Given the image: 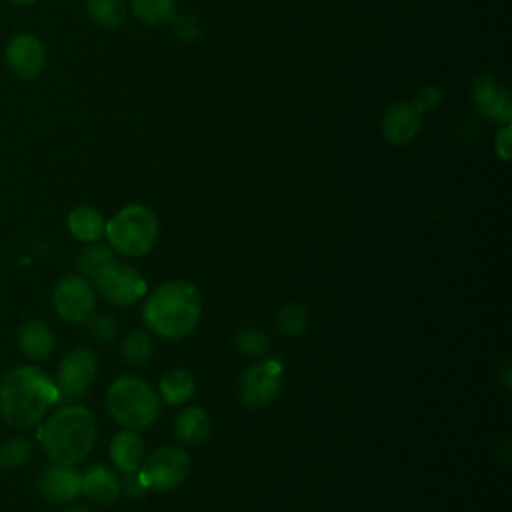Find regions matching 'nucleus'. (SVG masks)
Segmentation results:
<instances>
[{"label": "nucleus", "mask_w": 512, "mask_h": 512, "mask_svg": "<svg viewBox=\"0 0 512 512\" xmlns=\"http://www.w3.org/2000/svg\"><path fill=\"white\" fill-rule=\"evenodd\" d=\"M56 400L54 380L38 366H16L0 378V414L14 428H34Z\"/></svg>", "instance_id": "nucleus-1"}, {"label": "nucleus", "mask_w": 512, "mask_h": 512, "mask_svg": "<svg viewBox=\"0 0 512 512\" xmlns=\"http://www.w3.org/2000/svg\"><path fill=\"white\" fill-rule=\"evenodd\" d=\"M200 312L202 298L198 288L186 280H172L148 296L142 318L152 332L168 340H178L196 328Z\"/></svg>", "instance_id": "nucleus-2"}, {"label": "nucleus", "mask_w": 512, "mask_h": 512, "mask_svg": "<svg viewBox=\"0 0 512 512\" xmlns=\"http://www.w3.org/2000/svg\"><path fill=\"white\" fill-rule=\"evenodd\" d=\"M96 440V422L88 408L66 404L42 426L40 442L44 454L60 466L80 464Z\"/></svg>", "instance_id": "nucleus-3"}, {"label": "nucleus", "mask_w": 512, "mask_h": 512, "mask_svg": "<svg viewBox=\"0 0 512 512\" xmlns=\"http://www.w3.org/2000/svg\"><path fill=\"white\" fill-rule=\"evenodd\" d=\"M110 416L126 430H142L154 424L160 412L158 394L140 378L122 374L106 394Z\"/></svg>", "instance_id": "nucleus-4"}, {"label": "nucleus", "mask_w": 512, "mask_h": 512, "mask_svg": "<svg viewBox=\"0 0 512 512\" xmlns=\"http://www.w3.org/2000/svg\"><path fill=\"white\" fill-rule=\"evenodd\" d=\"M110 246L124 256H144L158 238V220L144 204H128L120 208L104 228Z\"/></svg>", "instance_id": "nucleus-5"}, {"label": "nucleus", "mask_w": 512, "mask_h": 512, "mask_svg": "<svg viewBox=\"0 0 512 512\" xmlns=\"http://www.w3.org/2000/svg\"><path fill=\"white\" fill-rule=\"evenodd\" d=\"M190 464V456L184 448L162 446L146 458L138 478L144 488L168 492L184 482V478L190 472Z\"/></svg>", "instance_id": "nucleus-6"}, {"label": "nucleus", "mask_w": 512, "mask_h": 512, "mask_svg": "<svg viewBox=\"0 0 512 512\" xmlns=\"http://www.w3.org/2000/svg\"><path fill=\"white\" fill-rule=\"evenodd\" d=\"M94 282L100 294L116 306H130L146 294V282L140 272L134 266L116 260L102 266L96 272Z\"/></svg>", "instance_id": "nucleus-7"}, {"label": "nucleus", "mask_w": 512, "mask_h": 512, "mask_svg": "<svg viewBox=\"0 0 512 512\" xmlns=\"http://www.w3.org/2000/svg\"><path fill=\"white\" fill-rule=\"evenodd\" d=\"M282 364L268 358L252 364L240 378V400L244 406L258 410L276 400L282 390Z\"/></svg>", "instance_id": "nucleus-8"}, {"label": "nucleus", "mask_w": 512, "mask_h": 512, "mask_svg": "<svg viewBox=\"0 0 512 512\" xmlns=\"http://www.w3.org/2000/svg\"><path fill=\"white\" fill-rule=\"evenodd\" d=\"M52 304L62 320L78 324L94 314L96 294L92 284L84 276L70 274L58 280V284L54 286Z\"/></svg>", "instance_id": "nucleus-9"}, {"label": "nucleus", "mask_w": 512, "mask_h": 512, "mask_svg": "<svg viewBox=\"0 0 512 512\" xmlns=\"http://www.w3.org/2000/svg\"><path fill=\"white\" fill-rule=\"evenodd\" d=\"M98 372V358L96 354L86 348L78 346L70 350L58 364L56 370V388L58 394L64 398H78L82 396L94 382Z\"/></svg>", "instance_id": "nucleus-10"}, {"label": "nucleus", "mask_w": 512, "mask_h": 512, "mask_svg": "<svg viewBox=\"0 0 512 512\" xmlns=\"http://www.w3.org/2000/svg\"><path fill=\"white\" fill-rule=\"evenodd\" d=\"M4 60L14 76L20 80H34L44 72L48 54L42 40L34 34H16L6 44Z\"/></svg>", "instance_id": "nucleus-11"}, {"label": "nucleus", "mask_w": 512, "mask_h": 512, "mask_svg": "<svg viewBox=\"0 0 512 512\" xmlns=\"http://www.w3.org/2000/svg\"><path fill=\"white\" fill-rule=\"evenodd\" d=\"M38 490L52 504H70L82 494L80 472L74 466H48L38 476Z\"/></svg>", "instance_id": "nucleus-12"}, {"label": "nucleus", "mask_w": 512, "mask_h": 512, "mask_svg": "<svg viewBox=\"0 0 512 512\" xmlns=\"http://www.w3.org/2000/svg\"><path fill=\"white\" fill-rule=\"evenodd\" d=\"M422 126V112L414 102H398L382 118V134L392 146L410 144Z\"/></svg>", "instance_id": "nucleus-13"}, {"label": "nucleus", "mask_w": 512, "mask_h": 512, "mask_svg": "<svg viewBox=\"0 0 512 512\" xmlns=\"http://www.w3.org/2000/svg\"><path fill=\"white\" fill-rule=\"evenodd\" d=\"M474 106L490 120L508 124L512 118V102L508 92L496 82L494 76H478L472 86Z\"/></svg>", "instance_id": "nucleus-14"}, {"label": "nucleus", "mask_w": 512, "mask_h": 512, "mask_svg": "<svg viewBox=\"0 0 512 512\" xmlns=\"http://www.w3.org/2000/svg\"><path fill=\"white\" fill-rule=\"evenodd\" d=\"M120 480L106 464H92L80 474V490L94 504L106 506L120 496Z\"/></svg>", "instance_id": "nucleus-15"}, {"label": "nucleus", "mask_w": 512, "mask_h": 512, "mask_svg": "<svg viewBox=\"0 0 512 512\" xmlns=\"http://www.w3.org/2000/svg\"><path fill=\"white\" fill-rule=\"evenodd\" d=\"M18 348L30 360H46L54 352L56 336L52 328L42 320H26L20 324L18 334Z\"/></svg>", "instance_id": "nucleus-16"}, {"label": "nucleus", "mask_w": 512, "mask_h": 512, "mask_svg": "<svg viewBox=\"0 0 512 512\" xmlns=\"http://www.w3.org/2000/svg\"><path fill=\"white\" fill-rule=\"evenodd\" d=\"M210 416L200 406L182 408L174 418V434L184 446H198L210 434Z\"/></svg>", "instance_id": "nucleus-17"}, {"label": "nucleus", "mask_w": 512, "mask_h": 512, "mask_svg": "<svg viewBox=\"0 0 512 512\" xmlns=\"http://www.w3.org/2000/svg\"><path fill=\"white\" fill-rule=\"evenodd\" d=\"M110 458L124 474H136L144 458V442L134 430H122L112 438Z\"/></svg>", "instance_id": "nucleus-18"}, {"label": "nucleus", "mask_w": 512, "mask_h": 512, "mask_svg": "<svg viewBox=\"0 0 512 512\" xmlns=\"http://www.w3.org/2000/svg\"><path fill=\"white\" fill-rule=\"evenodd\" d=\"M106 222L92 206H78L68 214V230L80 242H98L104 236Z\"/></svg>", "instance_id": "nucleus-19"}, {"label": "nucleus", "mask_w": 512, "mask_h": 512, "mask_svg": "<svg viewBox=\"0 0 512 512\" xmlns=\"http://www.w3.org/2000/svg\"><path fill=\"white\" fill-rule=\"evenodd\" d=\"M196 388L194 376L184 370V368H176L170 370L162 376L160 380V396L168 402V404H184L192 398Z\"/></svg>", "instance_id": "nucleus-20"}, {"label": "nucleus", "mask_w": 512, "mask_h": 512, "mask_svg": "<svg viewBox=\"0 0 512 512\" xmlns=\"http://www.w3.org/2000/svg\"><path fill=\"white\" fill-rule=\"evenodd\" d=\"M86 10L90 18L102 28H118L126 20L124 0H86Z\"/></svg>", "instance_id": "nucleus-21"}, {"label": "nucleus", "mask_w": 512, "mask_h": 512, "mask_svg": "<svg viewBox=\"0 0 512 512\" xmlns=\"http://www.w3.org/2000/svg\"><path fill=\"white\" fill-rule=\"evenodd\" d=\"M152 352H154L152 338L144 330L128 332L120 346V354H122L124 362L132 364V366L146 364L152 358Z\"/></svg>", "instance_id": "nucleus-22"}, {"label": "nucleus", "mask_w": 512, "mask_h": 512, "mask_svg": "<svg viewBox=\"0 0 512 512\" xmlns=\"http://www.w3.org/2000/svg\"><path fill=\"white\" fill-rule=\"evenodd\" d=\"M276 328L286 336H298L308 328V308L298 302H288L276 312Z\"/></svg>", "instance_id": "nucleus-23"}, {"label": "nucleus", "mask_w": 512, "mask_h": 512, "mask_svg": "<svg viewBox=\"0 0 512 512\" xmlns=\"http://www.w3.org/2000/svg\"><path fill=\"white\" fill-rule=\"evenodd\" d=\"M174 0H132V14L144 24H160L174 14Z\"/></svg>", "instance_id": "nucleus-24"}, {"label": "nucleus", "mask_w": 512, "mask_h": 512, "mask_svg": "<svg viewBox=\"0 0 512 512\" xmlns=\"http://www.w3.org/2000/svg\"><path fill=\"white\" fill-rule=\"evenodd\" d=\"M34 454V446L28 438L14 436L0 444V466L4 468H18L30 460Z\"/></svg>", "instance_id": "nucleus-25"}, {"label": "nucleus", "mask_w": 512, "mask_h": 512, "mask_svg": "<svg viewBox=\"0 0 512 512\" xmlns=\"http://www.w3.org/2000/svg\"><path fill=\"white\" fill-rule=\"evenodd\" d=\"M234 346L246 356H262L268 350V336L256 326H242L234 332Z\"/></svg>", "instance_id": "nucleus-26"}, {"label": "nucleus", "mask_w": 512, "mask_h": 512, "mask_svg": "<svg viewBox=\"0 0 512 512\" xmlns=\"http://www.w3.org/2000/svg\"><path fill=\"white\" fill-rule=\"evenodd\" d=\"M114 260V252H112V248L110 246H106V244H90V246H86L82 252H80V256H78V268L82 270V274H86V276H96V272L102 268V266H106L108 262H112Z\"/></svg>", "instance_id": "nucleus-27"}, {"label": "nucleus", "mask_w": 512, "mask_h": 512, "mask_svg": "<svg viewBox=\"0 0 512 512\" xmlns=\"http://www.w3.org/2000/svg\"><path fill=\"white\" fill-rule=\"evenodd\" d=\"M88 334L90 338L100 344V346H106L110 344L112 340H116L118 336V324L112 316H106V314H92L88 318Z\"/></svg>", "instance_id": "nucleus-28"}, {"label": "nucleus", "mask_w": 512, "mask_h": 512, "mask_svg": "<svg viewBox=\"0 0 512 512\" xmlns=\"http://www.w3.org/2000/svg\"><path fill=\"white\" fill-rule=\"evenodd\" d=\"M172 34L182 42H194L200 36V26L190 14H172Z\"/></svg>", "instance_id": "nucleus-29"}, {"label": "nucleus", "mask_w": 512, "mask_h": 512, "mask_svg": "<svg viewBox=\"0 0 512 512\" xmlns=\"http://www.w3.org/2000/svg\"><path fill=\"white\" fill-rule=\"evenodd\" d=\"M442 100V90L438 86H426L414 100V106L424 114L426 110L438 106Z\"/></svg>", "instance_id": "nucleus-30"}, {"label": "nucleus", "mask_w": 512, "mask_h": 512, "mask_svg": "<svg viewBox=\"0 0 512 512\" xmlns=\"http://www.w3.org/2000/svg\"><path fill=\"white\" fill-rule=\"evenodd\" d=\"M512 130H510V124H504L502 128H500V132L496 134V138H494V150H496V154L504 160V162H508L510 160V154H512V144H510V140H512V134H510Z\"/></svg>", "instance_id": "nucleus-31"}, {"label": "nucleus", "mask_w": 512, "mask_h": 512, "mask_svg": "<svg viewBox=\"0 0 512 512\" xmlns=\"http://www.w3.org/2000/svg\"><path fill=\"white\" fill-rule=\"evenodd\" d=\"M502 382H504V388L510 390V362H504L502 364Z\"/></svg>", "instance_id": "nucleus-32"}, {"label": "nucleus", "mask_w": 512, "mask_h": 512, "mask_svg": "<svg viewBox=\"0 0 512 512\" xmlns=\"http://www.w3.org/2000/svg\"><path fill=\"white\" fill-rule=\"evenodd\" d=\"M10 4H16V6H30V4H34V2H38V0H8Z\"/></svg>", "instance_id": "nucleus-33"}, {"label": "nucleus", "mask_w": 512, "mask_h": 512, "mask_svg": "<svg viewBox=\"0 0 512 512\" xmlns=\"http://www.w3.org/2000/svg\"><path fill=\"white\" fill-rule=\"evenodd\" d=\"M66 512H92V510L82 508V506H74V508H70V510H66Z\"/></svg>", "instance_id": "nucleus-34"}]
</instances>
